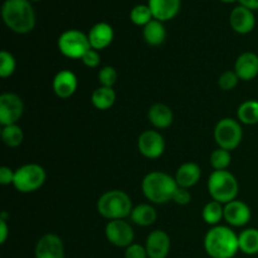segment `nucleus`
<instances>
[{"mask_svg": "<svg viewBox=\"0 0 258 258\" xmlns=\"http://www.w3.org/2000/svg\"><path fill=\"white\" fill-rule=\"evenodd\" d=\"M2 18L5 25L18 34H27L35 27V13L29 0H5Z\"/></svg>", "mask_w": 258, "mask_h": 258, "instance_id": "f257e3e1", "label": "nucleus"}, {"mask_svg": "<svg viewBox=\"0 0 258 258\" xmlns=\"http://www.w3.org/2000/svg\"><path fill=\"white\" fill-rule=\"evenodd\" d=\"M204 249L211 258H233L239 251L238 236L226 226H214L204 237Z\"/></svg>", "mask_w": 258, "mask_h": 258, "instance_id": "f03ea898", "label": "nucleus"}, {"mask_svg": "<svg viewBox=\"0 0 258 258\" xmlns=\"http://www.w3.org/2000/svg\"><path fill=\"white\" fill-rule=\"evenodd\" d=\"M179 188L175 178L163 171H151L141 183V189L148 201L155 204H165L173 201L176 189Z\"/></svg>", "mask_w": 258, "mask_h": 258, "instance_id": "7ed1b4c3", "label": "nucleus"}, {"mask_svg": "<svg viewBox=\"0 0 258 258\" xmlns=\"http://www.w3.org/2000/svg\"><path fill=\"white\" fill-rule=\"evenodd\" d=\"M133 201L122 190H108L97 201V212L108 221L125 219L133 212Z\"/></svg>", "mask_w": 258, "mask_h": 258, "instance_id": "20e7f679", "label": "nucleus"}, {"mask_svg": "<svg viewBox=\"0 0 258 258\" xmlns=\"http://www.w3.org/2000/svg\"><path fill=\"white\" fill-rule=\"evenodd\" d=\"M208 191L212 199L222 204L236 201L238 181L228 170H214L208 179Z\"/></svg>", "mask_w": 258, "mask_h": 258, "instance_id": "39448f33", "label": "nucleus"}, {"mask_svg": "<svg viewBox=\"0 0 258 258\" xmlns=\"http://www.w3.org/2000/svg\"><path fill=\"white\" fill-rule=\"evenodd\" d=\"M45 179L47 174L43 166L38 164H25L15 170L13 185L20 193H33L42 188Z\"/></svg>", "mask_w": 258, "mask_h": 258, "instance_id": "423d86ee", "label": "nucleus"}, {"mask_svg": "<svg viewBox=\"0 0 258 258\" xmlns=\"http://www.w3.org/2000/svg\"><path fill=\"white\" fill-rule=\"evenodd\" d=\"M57 44L59 52L71 59H82L83 55L91 49L88 35L77 29L63 32L58 38Z\"/></svg>", "mask_w": 258, "mask_h": 258, "instance_id": "0eeeda50", "label": "nucleus"}, {"mask_svg": "<svg viewBox=\"0 0 258 258\" xmlns=\"http://www.w3.org/2000/svg\"><path fill=\"white\" fill-rule=\"evenodd\" d=\"M242 139L243 130L238 120L231 117L222 118L214 127V140L219 148L224 150H236L242 143Z\"/></svg>", "mask_w": 258, "mask_h": 258, "instance_id": "6e6552de", "label": "nucleus"}, {"mask_svg": "<svg viewBox=\"0 0 258 258\" xmlns=\"http://www.w3.org/2000/svg\"><path fill=\"white\" fill-rule=\"evenodd\" d=\"M105 234L107 241L118 248H127L134 243L135 232L128 222L123 219L110 221L106 224Z\"/></svg>", "mask_w": 258, "mask_h": 258, "instance_id": "1a4fd4ad", "label": "nucleus"}, {"mask_svg": "<svg viewBox=\"0 0 258 258\" xmlns=\"http://www.w3.org/2000/svg\"><path fill=\"white\" fill-rule=\"evenodd\" d=\"M24 112V103L15 93H3L0 96V123L2 126L14 125Z\"/></svg>", "mask_w": 258, "mask_h": 258, "instance_id": "9d476101", "label": "nucleus"}, {"mask_svg": "<svg viewBox=\"0 0 258 258\" xmlns=\"http://www.w3.org/2000/svg\"><path fill=\"white\" fill-rule=\"evenodd\" d=\"M138 149L143 156L148 159L160 158L165 150L163 135L156 130H146L139 136Z\"/></svg>", "mask_w": 258, "mask_h": 258, "instance_id": "9b49d317", "label": "nucleus"}, {"mask_svg": "<svg viewBox=\"0 0 258 258\" xmlns=\"http://www.w3.org/2000/svg\"><path fill=\"white\" fill-rule=\"evenodd\" d=\"M35 258H64V246L57 234L47 233L38 239L34 249Z\"/></svg>", "mask_w": 258, "mask_h": 258, "instance_id": "f8f14e48", "label": "nucleus"}, {"mask_svg": "<svg viewBox=\"0 0 258 258\" xmlns=\"http://www.w3.org/2000/svg\"><path fill=\"white\" fill-rule=\"evenodd\" d=\"M229 24L232 29L238 34H248L256 27V17L253 14V10L243 5H238L231 12Z\"/></svg>", "mask_w": 258, "mask_h": 258, "instance_id": "ddd939ff", "label": "nucleus"}, {"mask_svg": "<svg viewBox=\"0 0 258 258\" xmlns=\"http://www.w3.org/2000/svg\"><path fill=\"white\" fill-rule=\"evenodd\" d=\"M171 241L165 231L156 229L146 238L145 248L149 258H166L170 252Z\"/></svg>", "mask_w": 258, "mask_h": 258, "instance_id": "4468645a", "label": "nucleus"}, {"mask_svg": "<svg viewBox=\"0 0 258 258\" xmlns=\"http://www.w3.org/2000/svg\"><path fill=\"white\" fill-rule=\"evenodd\" d=\"M252 212L242 201H232L224 204V221L232 227H243L251 221Z\"/></svg>", "mask_w": 258, "mask_h": 258, "instance_id": "2eb2a0df", "label": "nucleus"}, {"mask_svg": "<svg viewBox=\"0 0 258 258\" xmlns=\"http://www.w3.org/2000/svg\"><path fill=\"white\" fill-rule=\"evenodd\" d=\"M78 87V80L70 70H62L53 78V91L59 98H70Z\"/></svg>", "mask_w": 258, "mask_h": 258, "instance_id": "dca6fc26", "label": "nucleus"}, {"mask_svg": "<svg viewBox=\"0 0 258 258\" xmlns=\"http://www.w3.org/2000/svg\"><path fill=\"white\" fill-rule=\"evenodd\" d=\"M87 35L91 48L96 50H102L112 43L115 33H113V28L108 23L101 22L93 25Z\"/></svg>", "mask_w": 258, "mask_h": 258, "instance_id": "f3484780", "label": "nucleus"}, {"mask_svg": "<svg viewBox=\"0 0 258 258\" xmlns=\"http://www.w3.org/2000/svg\"><path fill=\"white\" fill-rule=\"evenodd\" d=\"M148 5L153 13L154 19L164 23L178 15L181 0H148Z\"/></svg>", "mask_w": 258, "mask_h": 258, "instance_id": "a211bd4d", "label": "nucleus"}, {"mask_svg": "<svg viewBox=\"0 0 258 258\" xmlns=\"http://www.w3.org/2000/svg\"><path fill=\"white\" fill-rule=\"evenodd\" d=\"M234 72L242 81H252L258 76V55L253 52H244L237 58Z\"/></svg>", "mask_w": 258, "mask_h": 258, "instance_id": "6ab92c4d", "label": "nucleus"}, {"mask_svg": "<svg viewBox=\"0 0 258 258\" xmlns=\"http://www.w3.org/2000/svg\"><path fill=\"white\" fill-rule=\"evenodd\" d=\"M148 118L151 125L156 128H166L173 123L174 115L169 106L164 103H155L149 108Z\"/></svg>", "mask_w": 258, "mask_h": 258, "instance_id": "aec40b11", "label": "nucleus"}, {"mask_svg": "<svg viewBox=\"0 0 258 258\" xmlns=\"http://www.w3.org/2000/svg\"><path fill=\"white\" fill-rule=\"evenodd\" d=\"M202 176V170L198 164L185 163L179 166L175 174V180L181 188H191L199 181Z\"/></svg>", "mask_w": 258, "mask_h": 258, "instance_id": "412c9836", "label": "nucleus"}, {"mask_svg": "<svg viewBox=\"0 0 258 258\" xmlns=\"http://www.w3.org/2000/svg\"><path fill=\"white\" fill-rule=\"evenodd\" d=\"M143 35L145 42L151 47H158L163 44L166 38V29L164 27L163 22L160 20L153 19L150 23L144 27Z\"/></svg>", "mask_w": 258, "mask_h": 258, "instance_id": "4be33fe9", "label": "nucleus"}, {"mask_svg": "<svg viewBox=\"0 0 258 258\" xmlns=\"http://www.w3.org/2000/svg\"><path fill=\"white\" fill-rule=\"evenodd\" d=\"M130 218L133 223L138 224V226L149 227L155 223L158 214H156L155 208L150 204H139V206L134 207Z\"/></svg>", "mask_w": 258, "mask_h": 258, "instance_id": "5701e85b", "label": "nucleus"}, {"mask_svg": "<svg viewBox=\"0 0 258 258\" xmlns=\"http://www.w3.org/2000/svg\"><path fill=\"white\" fill-rule=\"evenodd\" d=\"M116 101V93L112 87H98L91 96V102L97 110L105 111L113 106Z\"/></svg>", "mask_w": 258, "mask_h": 258, "instance_id": "b1692460", "label": "nucleus"}, {"mask_svg": "<svg viewBox=\"0 0 258 258\" xmlns=\"http://www.w3.org/2000/svg\"><path fill=\"white\" fill-rule=\"evenodd\" d=\"M239 251L248 256L258 254V229L247 228L238 234Z\"/></svg>", "mask_w": 258, "mask_h": 258, "instance_id": "393cba45", "label": "nucleus"}, {"mask_svg": "<svg viewBox=\"0 0 258 258\" xmlns=\"http://www.w3.org/2000/svg\"><path fill=\"white\" fill-rule=\"evenodd\" d=\"M237 117L244 125H256L258 123V101L248 100L241 103L237 110Z\"/></svg>", "mask_w": 258, "mask_h": 258, "instance_id": "a878e982", "label": "nucleus"}, {"mask_svg": "<svg viewBox=\"0 0 258 258\" xmlns=\"http://www.w3.org/2000/svg\"><path fill=\"white\" fill-rule=\"evenodd\" d=\"M202 217L207 224L217 226L222 221V218H224V207L219 202H209L204 206L203 211H202Z\"/></svg>", "mask_w": 258, "mask_h": 258, "instance_id": "bb28decb", "label": "nucleus"}, {"mask_svg": "<svg viewBox=\"0 0 258 258\" xmlns=\"http://www.w3.org/2000/svg\"><path fill=\"white\" fill-rule=\"evenodd\" d=\"M2 139L3 143L7 146H9V148H17V146H19L20 144L23 143L24 134H23L22 127L18 126L17 123H14V125L3 126Z\"/></svg>", "mask_w": 258, "mask_h": 258, "instance_id": "cd10ccee", "label": "nucleus"}, {"mask_svg": "<svg viewBox=\"0 0 258 258\" xmlns=\"http://www.w3.org/2000/svg\"><path fill=\"white\" fill-rule=\"evenodd\" d=\"M130 19L135 25H139V27H145L148 23H150L151 20L154 19V17L150 8H149V5L139 4L131 9Z\"/></svg>", "mask_w": 258, "mask_h": 258, "instance_id": "c85d7f7f", "label": "nucleus"}, {"mask_svg": "<svg viewBox=\"0 0 258 258\" xmlns=\"http://www.w3.org/2000/svg\"><path fill=\"white\" fill-rule=\"evenodd\" d=\"M231 151L224 150V149L218 148L211 155V165L214 170H227V168L231 165Z\"/></svg>", "mask_w": 258, "mask_h": 258, "instance_id": "c756f323", "label": "nucleus"}, {"mask_svg": "<svg viewBox=\"0 0 258 258\" xmlns=\"http://www.w3.org/2000/svg\"><path fill=\"white\" fill-rule=\"evenodd\" d=\"M17 68V62L12 53L8 50H2L0 52V76L3 78H8L15 72Z\"/></svg>", "mask_w": 258, "mask_h": 258, "instance_id": "7c9ffc66", "label": "nucleus"}, {"mask_svg": "<svg viewBox=\"0 0 258 258\" xmlns=\"http://www.w3.org/2000/svg\"><path fill=\"white\" fill-rule=\"evenodd\" d=\"M117 71L111 66H105L98 72V82L102 87H113L117 82Z\"/></svg>", "mask_w": 258, "mask_h": 258, "instance_id": "2f4dec72", "label": "nucleus"}, {"mask_svg": "<svg viewBox=\"0 0 258 258\" xmlns=\"http://www.w3.org/2000/svg\"><path fill=\"white\" fill-rule=\"evenodd\" d=\"M239 77L234 71H226L218 78V86L223 91H231L238 85Z\"/></svg>", "mask_w": 258, "mask_h": 258, "instance_id": "473e14b6", "label": "nucleus"}, {"mask_svg": "<svg viewBox=\"0 0 258 258\" xmlns=\"http://www.w3.org/2000/svg\"><path fill=\"white\" fill-rule=\"evenodd\" d=\"M125 258H149L145 246L139 243H133L125 248Z\"/></svg>", "mask_w": 258, "mask_h": 258, "instance_id": "72a5a7b5", "label": "nucleus"}, {"mask_svg": "<svg viewBox=\"0 0 258 258\" xmlns=\"http://www.w3.org/2000/svg\"><path fill=\"white\" fill-rule=\"evenodd\" d=\"M81 60H82L83 64H85L86 67L96 68L98 64H100L101 55H100V53H98V50L92 49V48H91V49L88 50L85 55H83L82 59Z\"/></svg>", "mask_w": 258, "mask_h": 258, "instance_id": "f704fd0d", "label": "nucleus"}, {"mask_svg": "<svg viewBox=\"0 0 258 258\" xmlns=\"http://www.w3.org/2000/svg\"><path fill=\"white\" fill-rule=\"evenodd\" d=\"M173 202L174 203L179 204V206H186V204H189L191 202L190 191H189L186 188H181V186H179V188L176 189L175 194H174Z\"/></svg>", "mask_w": 258, "mask_h": 258, "instance_id": "c9c22d12", "label": "nucleus"}, {"mask_svg": "<svg viewBox=\"0 0 258 258\" xmlns=\"http://www.w3.org/2000/svg\"><path fill=\"white\" fill-rule=\"evenodd\" d=\"M14 174L15 171H13L10 168H8V166H2V168H0V184H2V185H9V184H13V181H14Z\"/></svg>", "mask_w": 258, "mask_h": 258, "instance_id": "e433bc0d", "label": "nucleus"}, {"mask_svg": "<svg viewBox=\"0 0 258 258\" xmlns=\"http://www.w3.org/2000/svg\"><path fill=\"white\" fill-rule=\"evenodd\" d=\"M8 236H9V228L5 219L0 218V243L4 244L7 242Z\"/></svg>", "mask_w": 258, "mask_h": 258, "instance_id": "4c0bfd02", "label": "nucleus"}, {"mask_svg": "<svg viewBox=\"0 0 258 258\" xmlns=\"http://www.w3.org/2000/svg\"><path fill=\"white\" fill-rule=\"evenodd\" d=\"M239 4L251 10H258V0H238Z\"/></svg>", "mask_w": 258, "mask_h": 258, "instance_id": "58836bf2", "label": "nucleus"}, {"mask_svg": "<svg viewBox=\"0 0 258 258\" xmlns=\"http://www.w3.org/2000/svg\"><path fill=\"white\" fill-rule=\"evenodd\" d=\"M222 3H226V4H231V3H234L237 2V0H221Z\"/></svg>", "mask_w": 258, "mask_h": 258, "instance_id": "ea45409f", "label": "nucleus"}, {"mask_svg": "<svg viewBox=\"0 0 258 258\" xmlns=\"http://www.w3.org/2000/svg\"><path fill=\"white\" fill-rule=\"evenodd\" d=\"M29 2L30 3H32V2H40V0H29Z\"/></svg>", "mask_w": 258, "mask_h": 258, "instance_id": "a19ab883", "label": "nucleus"}]
</instances>
